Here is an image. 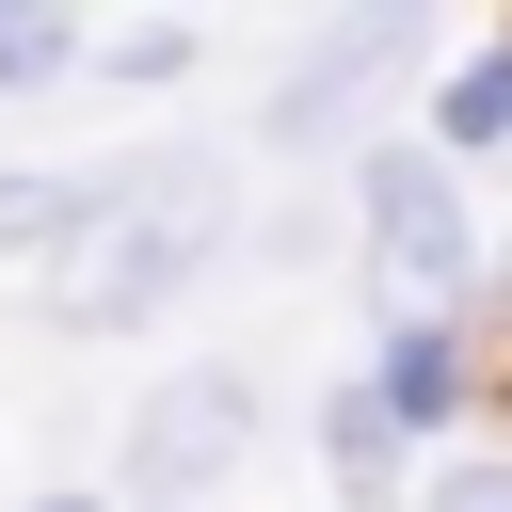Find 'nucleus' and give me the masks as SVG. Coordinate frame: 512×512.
Segmentation results:
<instances>
[{
    "mask_svg": "<svg viewBox=\"0 0 512 512\" xmlns=\"http://www.w3.org/2000/svg\"><path fill=\"white\" fill-rule=\"evenodd\" d=\"M352 224H368V256L416 288V320H448V304L480 288V224H464V176H448L432 144H368V160H352Z\"/></svg>",
    "mask_w": 512,
    "mask_h": 512,
    "instance_id": "f257e3e1",
    "label": "nucleus"
},
{
    "mask_svg": "<svg viewBox=\"0 0 512 512\" xmlns=\"http://www.w3.org/2000/svg\"><path fill=\"white\" fill-rule=\"evenodd\" d=\"M80 48H96L80 16H32V0H0V96H32V80H64Z\"/></svg>",
    "mask_w": 512,
    "mask_h": 512,
    "instance_id": "6e6552de",
    "label": "nucleus"
},
{
    "mask_svg": "<svg viewBox=\"0 0 512 512\" xmlns=\"http://www.w3.org/2000/svg\"><path fill=\"white\" fill-rule=\"evenodd\" d=\"M480 272H496V288H512V240H496V256H480Z\"/></svg>",
    "mask_w": 512,
    "mask_h": 512,
    "instance_id": "9b49d317",
    "label": "nucleus"
},
{
    "mask_svg": "<svg viewBox=\"0 0 512 512\" xmlns=\"http://www.w3.org/2000/svg\"><path fill=\"white\" fill-rule=\"evenodd\" d=\"M256 448V384L240 368H176L144 416H128V496H192V480H224Z\"/></svg>",
    "mask_w": 512,
    "mask_h": 512,
    "instance_id": "20e7f679",
    "label": "nucleus"
},
{
    "mask_svg": "<svg viewBox=\"0 0 512 512\" xmlns=\"http://www.w3.org/2000/svg\"><path fill=\"white\" fill-rule=\"evenodd\" d=\"M48 512H80V496H48Z\"/></svg>",
    "mask_w": 512,
    "mask_h": 512,
    "instance_id": "f8f14e48",
    "label": "nucleus"
},
{
    "mask_svg": "<svg viewBox=\"0 0 512 512\" xmlns=\"http://www.w3.org/2000/svg\"><path fill=\"white\" fill-rule=\"evenodd\" d=\"M96 64H112V80H176V64H192V32H176V16H144V32H96Z\"/></svg>",
    "mask_w": 512,
    "mask_h": 512,
    "instance_id": "1a4fd4ad",
    "label": "nucleus"
},
{
    "mask_svg": "<svg viewBox=\"0 0 512 512\" xmlns=\"http://www.w3.org/2000/svg\"><path fill=\"white\" fill-rule=\"evenodd\" d=\"M464 384H480V368H464V336H448V320H400V336L368 352L384 432H448V416H464Z\"/></svg>",
    "mask_w": 512,
    "mask_h": 512,
    "instance_id": "39448f33",
    "label": "nucleus"
},
{
    "mask_svg": "<svg viewBox=\"0 0 512 512\" xmlns=\"http://www.w3.org/2000/svg\"><path fill=\"white\" fill-rule=\"evenodd\" d=\"M64 240H96V160H64V176H0V256H64Z\"/></svg>",
    "mask_w": 512,
    "mask_h": 512,
    "instance_id": "423d86ee",
    "label": "nucleus"
},
{
    "mask_svg": "<svg viewBox=\"0 0 512 512\" xmlns=\"http://www.w3.org/2000/svg\"><path fill=\"white\" fill-rule=\"evenodd\" d=\"M416 512H512V464H448V480H432Z\"/></svg>",
    "mask_w": 512,
    "mask_h": 512,
    "instance_id": "9d476101",
    "label": "nucleus"
},
{
    "mask_svg": "<svg viewBox=\"0 0 512 512\" xmlns=\"http://www.w3.org/2000/svg\"><path fill=\"white\" fill-rule=\"evenodd\" d=\"M480 144H512V32H496L448 96H432V160H480Z\"/></svg>",
    "mask_w": 512,
    "mask_h": 512,
    "instance_id": "0eeeda50",
    "label": "nucleus"
},
{
    "mask_svg": "<svg viewBox=\"0 0 512 512\" xmlns=\"http://www.w3.org/2000/svg\"><path fill=\"white\" fill-rule=\"evenodd\" d=\"M208 240H224V224H144V208H128V224H96V240L64 256V288H48V304H64L80 336H112V320H160V304L208 272Z\"/></svg>",
    "mask_w": 512,
    "mask_h": 512,
    "instance_id": "7ed1b4c3",
    "label": "nucleus"
},
{
    "mask_svg": "<svg viewBox=\"0 0 512 512\" xmlns=\"http://www.w3.org/2000/svg\"><path fill=\"white\" fill-rule=\"evenodd\" d=\"M416 64V16H336V32H304V64H288V96H272V144H352L368 128V96Z\"/></svg>",
    "mask_w": 512,
    "mask_h": 512,
    "instance_id": "f03ea898",
    "label": "nucleus"
}]
</instances>
